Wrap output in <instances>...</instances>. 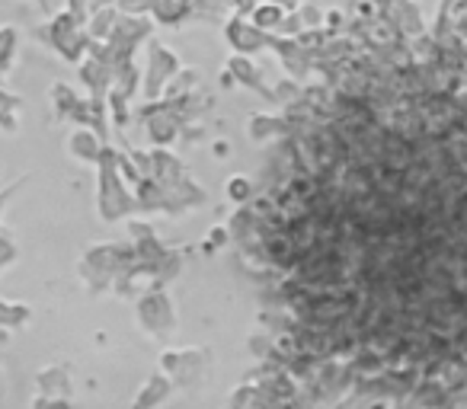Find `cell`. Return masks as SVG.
<instances>
[{"mask_svg": "<svg viewBox=\"0 0 467 409\" xmlns=\"http://www.w3.org/2000/svg\"><path fill=\"white\" fill-rule=\"evenodd\" d=\"M10 256H14V250H10V247H7V243L0 240V266H4V262H7V260H10Z\"/></svg>", "mask_w": 467, "mask_h": 409, "instance_id": "1", "label": "cell"}]
</instances>
